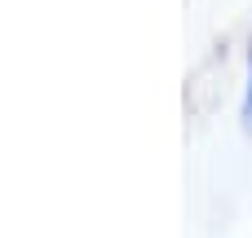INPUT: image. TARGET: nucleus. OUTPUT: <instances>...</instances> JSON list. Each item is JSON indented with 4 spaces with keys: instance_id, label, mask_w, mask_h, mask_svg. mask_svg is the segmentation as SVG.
Returning a JSON list of instances; mask_svg holds the SVG:
<instances>
[{
    "instance_id": "1",
    "label": "nucleus",
    "mask_w": 252,
    "mask_h": 238,
    "mask_svg": "<svg viewBox=\"0 0 252 238\" xmlns=\"http://www.w3.org/2000/svg\"><path fill=\"white\" fill-rule=\"evenodd\" d=\"M248 119H252V79H248Z\"/></svg>"
}]
</instances>
